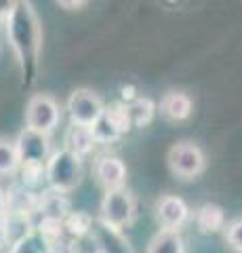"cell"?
<instances>
[{
  "instance_id": "8",
  "label": "cell",
  "mask_w": 242,
  "mask_h": 253,
  "mask_svg": "<svg viewBox=\"0 0 242 253\" xmlns=\"http://www.w3.org/2000/svg\"><path fill=\"white\" fill-rule=\"evenodd\" d=\"M15 148H17L21 165H44L46 158L51 156L49 135L34 129H28V126L15 139Z\"/></svg>"
},
{
  "instance_id": "11",
  "label": "cell",
  "mask_w": 242,
  "mask_h": 253,
  "mask_svg": "<svg viewBox=\"0 0 242 253\" xmlns=\"http://www.w3.org/2000/svg\"><path fill=\"white\" fill-rule=\"evenodd\" d=\"M95 177L105 190L124 188L127 181V165L118 156H101L95 163Z\"/></svg>"
},
{
  "instance_id": "9",
  "label": "cell",
  "mask_w": 242,
  "mask_h": 253,
  "mask_svg": "<svg viewBox=\"0 0 242 253\" xmlns=\"http://www.w3.org/2000/svg\"><path fill=\"white\" fill-rule=\"evenodd\" d=\"M156 217H158L162 230H179L190 219V207L181 196L165 194L156 203Z\"/></svg>"
},
{
  "instance_id": "3",
  "label": "cell",
  "mask_w": 242,
  "mask_h": 253,
  "mask_svg": "<svg viewBox=\"0 0 242 253\" xmlns=\"http://www.w3.org/2000/svg\"><path fill=\"white\" fill-rule=\"evenodd\" d=\"M137 213V205H135V196H133L127 188H114V190H105L104 201H101V217L105 224H110L114 228H127L133 224Z\"/></svg>"
},
{
  "instance_id": "7",
  "label": "cell",
  "mask_w": 242,
  "mask_h": 253,
  "mask_svg": "<svg viewBox=\"0 0 242 253\" xmlns=\"http://www.w3.org/2000/svg\"><path fill=\"white\" fill-rule=\"evenodd\" d=\"M68 116L72 125H80V126H91L97 118L104 114V101L97 93H93L89 89H76L68 99Z\"/></svg>"
},
{
  "instance_id": "17",
  "label": "cell",
  "mask_w": 242,
  "mask_h": 253,
  "mask_svg": "<svg viewBox=\"0 0 242 253\" xmlns=\"http://www.w3.org/2000/svg\"><path fill=\"white\" fill-rule=\"evenodd\" d=\"M131 126H147L154 121L156 114V104L150 97H135L129 104H124Z\"/></svg>"
},
{
  "instance_id": "22",
  "label": "cell",
  "mask_w": 242,
  "mask_h": 253,
  "mask_svg": "<svg viewBox=\"0 0 242 253\" xmlns=\"http://www.w3.org/2000/svg\"><path fill=\"white\" fill-rule=\"evenodd\" d=\"M225 243L236 253H242V217L234 219L225 226Z\"/></svg>"
},
{
  "instance_id": "27",
  "label": "cell",
  "mask_w": 242,
  "mask_h": 253,
  "mask_svg": "<svg viewBox=\"0 0 242 253\" xmlns=\"http://www.w3.org/2000/svg\"><path fill=\"white\" fill-rule=\"evenodd\" d=\"M0 21H2V19H0Z\"/></svg>"
},
{
  "instance_id": "20",
  "label": "cell",
  "mask_w": 242,
  "mask_h": 253,
  "mask_svg": "<svg viewBox=\"0 0 242 253\" xmlns=\"http://www.w3.org/2000/svg\"><path fill=\"white\" fill-rule=\"evenodd\" d=\"M19 154L15 148V141L0 139V175H9L19 169Z\"/></svg>"
},
{
  "instance_id": "25",
  "label": "cell",
  "mask_w": 242,
  "mask_h": 253,
  "mask_svg": "<svg viewBox=\"0 0 242 253\" xmlns=\"http://www.w3.org/2000/svg\"><path fill=\"white\" fill-rule=\"evenodd\" d=\"M6 207H9V203H6V192L0 188V217L6 215Z\"/></svg>"
},
{
  "instance_id": "16",
  "label": "cell",
  "mask_w": 242,
  "mask_h": 253,
  "mask_svg": "<svg viewBox=\"0 0 242 253\" xmlns=\"http://www.w3.org/2000/svg\"><path fill=\"white\" fill-rule=\"evenodd\" d=\"M196 226L202 232H219L225 228V211L215 203H205L196 211Z\"/></svg>"
},
{
  "instance_id": "6",
  "label": "cell",
  "mask_w": 242,
  "mask_h": 253,
  "mask_svg": "<svg viewBox=\"0 0 242 253\" xmlns=\"http://www.w3.org/2000/svg\"><path fill=\"white\" fill-rule=\"evenodd\" d=\"M129 129H131V123L124 106L105 108L104 114L91 125V133L97 144H114L124 133H129Z\"/></svg>"
},
{
  "instance_id": "1",
  "label": "cell",
  "mask_w": 242,
  "mask_h": 253,
  "mask_svg": "<svg viewBox=\"0 0 242 253\" xmlns=\"http://www.w3.org/2000/svg\"><path fill=\"white\" fill-rule=\"evenodd\" d=\"M6 23V38L11 42L15 59L19 63L23 78L30 83L36 74L38 57H40L42 46V32L32 4L28 0H19L11 15L4 19Z\"/></svg>"
},
{
  "instance_id": "12",
  "label": "cell",
  "mask_w": 242,
  "mask_h": 253,
  "mask_svg": "<svg viewBox=\"0 0 242 253\" xmlns=\"http://www.w3.org/2000/svg\"><path fill=\"white\" fill-rule=\"evenodd\" d=\"M160 112L173 123H181L192 114V99L181 91H171L160 99Z\"/></svg>"
},
{
  "instance_id": "21",
  "label": "cell",
  "mask_w": 242,
  "mask_h": 253,
  "mask_svg": "<svg viewBox=\"0 0 242 253\" xmlns=\"http://www.w3.org/2000/svg\"><path fill=\"white\" fill-rule=\"evenodd\" d=\"M21 175H23V188L32 190L40 181H44V165H19Z\"/></svg>"
},
{
  "instance_id": "13",
  "label": "cell",
  "mask_w": 242,
  "mask_h": 253,
  "mask_svg": "<svg viewBox=\"0 0 242 253\" xmlns=\"http://www.w3.org/2000/svg\"><path fill=\"white\" fill-rule=\"evenodd\" d=\"M36 211L40 213V219L61 221L69 213V203H68L64 192H55V190H51V192H46V194H42L40 199H38Z\"/></svg>"
},
{
  "instance_id": "2",
  "label": "cell",
  "mask_w": 242,
  "mask_h": 253,
  "mask_svg": "<svg viewBox=\"0 0 242 253\" xmlns=\"http://www.w3.org/2000/svg\"><path fill=\"white\" fill-rule=\"evenodd\" d=\"M82 175H84L82 158L69 152L68 148L53 152L44 163V181L55 192H64V194L72 192L82 181Z\"/></svg>"
},
{
  "instance_id": "23",
  "label": "cell",
  "mask_w": 242,
  "mask_h": 253,
  "mask_svg": "<svg viewBox=\"0 0 242 253\" xmlns=\"http://www.w3.org/2000/svg\"><path fill=\"white\" fill-rule=\"evenodd\" d=\"M17 2L19 0H0V19H6L11 15V11L15 9V6H17Z\"/></svg>"
},
{
  "instance_id": "15",
  "label": "cell",
  "mask_w": 242,
  "mask_h": 253,
  "mask_svg": "<svg viewBox=\"0 0 242 253\" xmlns=\"http://www.w3.org/2000/svg\"><path fill=\"white\" fill-rule=\"evenodd\" d=\"M97 141L91 133V126H80V125H72L68 129V135H66V148L69 152H74L76 156H89L93 150H95Z\"/></svg>"
},
{
  "instance_id": "19",
  "label": "cell",
  "mask_w": 242,
  "mask_h": 253,
  "mask_svg": "<svg viewBox=\"0 0 242 253\" xmlns=\"http://www.w3.org/2000/svg\"><path fill=\"white\" fill-rule=\"evenodd\" d=\"M91 224H93V217L87 215V213H80V211H69L68 215L61 219V228L64 232H68L72 239H80V236H87L91 230Z\"/></svg>"
},
{
  "instance_id": "10",
  "label": "cell",
  "mask_w": 242,
  "mask_h": 253,
  "mask_svg": "<svg viewBox=\"0 0 242 253\" xmlns=\"http://www.w3.org/2000/svg\"><path fill=\"white\" fill-rule=\"evenodd\" d=\"M89 234L95 243L97 253H133L131 245L122 236V232L118 228L105 224L104 219H93Z\"/></svg>"
},
{
  "instance_id": "24",
  "label": "cell",
  "mask_w": 242,
  "mask_h": 253,
  "mask_svg": "<svg viewBox=\"0 0 242 253\" xmlns=\"http://www.w3.org/2000/svg\"><path fill=\"white\" fill-rule=\"evenodd\" d=\"M61 6H66V9H76V6H82L87 0H57Z\"/></svg>"
},
{
  "instance_id": "14",
  "label": "cell",
  "mask_w": 242,
  "mask_h": 253,
  "mask_svg": "<svg viewBox=\"0 0 242 253\" xmlns=\"http://www.w3.org/2000/svg\"><path fill=\"white\" fill-rule=\"evenodd\" d=\"M55 251V241L49 239L42 230L32 228L26 236L11 245L9 253H53Z\"/></svg>"
},
{
  "instance_id": "26",
  "label": "cell",
  "mask_w": 242,
  "mask_h": 253,
  "mask_svg": "<svg viewBox=\"0 0 242 253\" xmlns=\"http://www.w3.org/2000/svg\"><path fill=\"white\" fill-rule=\"evenodd\" d=\"M6 243H9V241H6V228H4V219L0 217V249L6 247Z\"/></svg>"
},
{
  "instance_id": "4",
  "label": "cell",
  "mask_w": 242,
  "mask_h": 253,
  "mask_svg": "<svg viewBox=\"0 0 242 253\" xmlns=\"http://www.w3.org/2000/svg\"><path fill=\"white\" fill-rule=\"evenodd\" d=\"M205 152L192 141H181L169 150V167L181 179H194L205 171Z\"/></svg>"
},
{
  "instance_id": "5",
  "label": "cell",
  "mask_w": 242,
  "mask_h": 253,
  "mask_svg": "<svg viewBox=\"0 0 242 253\" xmlns=\"http://www.w3.org/2000/svg\"><path fill=\"white\" fill-rule=\"evenodd\" d=\"M61 121V110L59 104L51 95H34L32 99L28 101L26 108V126L40 133H49L55 129Z\"/></svg>"
},
{
  "instance_id": "18",
  "label": "cell",
  "mask_w": 242,
  "mask_h": 253,
  "mask_svg": "<svg viewBox=\"0 0 242 253\" xmlns=\"http://www.w3.org/2000/svg\"><path fill=\"white\" fill-rule=\"evenodd\" d=\"M147 253H185V243L179 230H162L154 236Z\"/></svg>"
}]
</instances>
